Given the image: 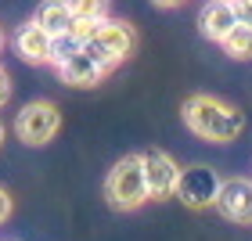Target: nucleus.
<instances>
[{
  "mask_svg": "<svg viewBox=\"0 0 252 241\" xmlns=\"http://www.w3.org/2000/svg\"><path fill=\"white\" fill-rule=\"evenodd\" d=\"M180 119L198 141L209 144H231L245 130V116L216 94H191L180 105Z\"/></svg>",
  "mask_w": 252,
  "mask_h": 241,
  "instance_id": "nucleus-1",
  "label": "nucleus"
},
{
  "mask_svg": "<svg viewBox=\"0 0 252 241\" xmlns=\"http://www.w3.org/2000/svg\"><path fill=\"white\" fill-rule=\"evenodd\" d=\"M105 202L119 212H133L148 202V183L141 155H123L105 177Z\"/></svg>",
  "mask_w": 252,
  "mask_h": 241,
  "instance_id": "nucleus-2",
  "label": "nucleus"
},
{
  "mask_svg": "<svg viewBox=\"0 0 252 241\" xmlns=\"http://www.w3.org/2000/svg\"><path fill=\"white\" fill-rule=\"evenodd\" d=\"M58 130H62V108L54 101L36 97V101H29V105H22L15 112V137L29 148L51 144L58 137Z\"/></svg>",
  "mask_w": 252,
  "mask_h": 241,
  "instance_id": "nucleus-3",
  "label": "nucleus"
},
{
  "mask_svg": "<svg viewBox=\"0 0 252 241\" xmlns=\"http://www.w3.org/2000/svg\"><path fill=\"white\" fill-rule=\"evenodd\" d=\"M220 183H223V177L213 166H184L177 177L173 198H180L188 209H213L216 194H220Z\"/></svg>",
  "mask_w": 252,
  "mask_h": 241,
  "instance_id": "nucleus-4",
  "label": "nucleus"
},
{
  "mask_svg": "<svg viewBox=\"0 0 252 241\" xmlns=\"http://www.w3.org/2000/svg\"><path fill=\"white\" fill-rule=\"evenodd\" d=\"M141 166H144V183H148V202L173 198L177 177H180L177 158L162 148H148V151H141Z\"/></svg>",
  "mask_w": 252,
  "mask_h": 241,
  "instance_id": "nucleus-5",
  "label": "nucleus"
},
{
  "mask_svg": "<svg viewBox=\"0 0 252 241\" xmlns=\"http://www.w3.org/2000/svg\"><path fill=\"white\" fill-rule=\"evenodd\" d=\"M213 209H220L223 220L249 227L252 223V180L249 177H227L220 183V194H216Z\"/></svg>",
  "mask_w": 252,
  "mask_h": 241,
  "instance_id": "nucleus-6",
  "label": "nucleus"
},
{
  "mask_svg": "<svg viewBox=\"0 0 252 241\" xmlns=\"http://www.w3.org/2000/svg\"><path fill=\"white\" fill-rule=\"evenodd\" d=\"M11 43H15V54L26 65H47L51 61V32H43L32 18L22 22V26L15 29Z\"/></svg>",
  "mask_w": 252,
  "mask_h": 241,
  "instance_id": "nucleus-7",
  "label": "nucleus"
},
{
  "mask_svg": "<svg viewBox=\"0 0 252 241\" xmlns=\"http://www.w3.org/2000/svg\"><path fill=\"white\" fill-rule=\"evenodd\" d=\"M234 26H238V18L231 11V0H209V4L202 7V15H198V32L213 43H220Z\"/></svg>",
  "mask_w": 252,
  "mask_h": 241,
  "instance_id": "nucleus-8",
  "label": "nucleus"
},
{
  "mask_svg": "<svg viewBox=\"0 0 252 241\" xmlns=\"http://www.w3.org/2000/svg\"><path fill=\"white\" fill-rule=\"evenodd\" d=\"M58 76H62V83L65 87H83V90H90V87H97L101 79H105V68H101L90 54H72L65 65H58Z\"/></svg>",
  "mask_w": 252,
  "mask_h": 241,
  "instance_id": "nucleus-9",
  "label": "nucleus"
},
{
  "mask_svg": "<svg viewBox=\"0 0 252 241\" xmlns=\"http://www.w3.org/2000/svg\"><path fill=\"white\" fill-rule=\"evenodd\" d=\"M32 22L43 29V32H51V36H62V32L72 29V7H68V0H43V4L36 7V15H32Z\"/></svg>",
  "mask_w": 252,
  "mask_h": 241,
  "instance_id": "nucleus-10",
  "label": "nucleus"
},
{
  "mask_svg": "<svg viewBox=\"0 0 252 241\" xmlns=\"http://www.w3.org/2000/svg\"><path fill=\"white\" fill-rule=\"evenodd\" d=\"M97 40H105L108 47L119 54V58H130L133 47H137V32H133L130 22H123V18H101Z\"/></svg>",
  "mask_w": 252,
  "mask_h": 241,
  "instance_id": "nucleus-11",
  "label": "nucleus"
},
{
  "mask_svg": "<svg viewBox=\"0 0 252 241\" xmlns=\"http://www.w3.org/2000/svg\"><path fill=\"white\" fill-rule=\"evenodd\" d=\"M220 47H223L227 58L249 61V58H252V26H234V29L220 40Z\"/></svg>",
  "mask_w": 252,
  "mask_h": 241,
  "instance_id": "nucleus-12",
  "label": "nucleus"
},
{
  "mask_svg": "<svg viewBox=\"0 0 252 241\" xmlns=\"http://www.w3.org/2000/svg\"><path fill=\"white\" fill-rule=\"evenodd\" d=\"M83 54H90V58H94L101 68H105V76H108V72H116V68L126 61V58H119V54L108 47L105 40H97V32H94V36H90V40L83 43Z\"/></svg>",
  "mask_w": 252,
  "mask_h": 241,
  "instance_id": "nucleus-13",
  "label": "nucleus"
},
{
  "mask_svg": "<svg viewBox=\"0 0 252 241\" xmlns=\"http://www.w3.org/2000/svg\"><path fill=\"white\" fill-rule=\"evenodd\" d=\"M79 51H83V43H79V40L72 36V32L51 36V61H47V65H54V68H58V65H65V61L72 58V54H79Z\"/></svg>",
  "mask_w": 252,
  "mask_h": 241,
  "instance_id": "nucleus-14",
  "label": "nucleus"
},
{
  "mask_svg": "<svg viewBox=\"0 0 252 241\" xmlns=\"http://www.w3.org/2000/svg\"><path fill=\"white\" fill-rule=\"evenodd\" d=\"M68 7H72V15L76 18H108V11H112V0H68Z\"/></svg>",
  "mask_w": 252,
  "mask_h": 241,
  "instance_id": "nucleus-15",
  "label": "nucleus"
},
{
  "mask_svg": "<svg viewBox=\"0 0 252 241\" xmlns=\"http://www.w3.org/2000/svg\"><path fill=\"white\" fill-rule=\"evenodd\" d=\"M97 26H101V22H94V18H76V22H72V29H68V32H72V36H76L79 43H87V40H90V36L97 32Z\"/></svg>",
  "mask_w": 252,
  "mask_h": 241,
  "instance_id": "nucleus-16",
  "label": "nucleus"
},
{
  "mask_svg": "<svg viewBox=\"0 0 252 241\" xmlns=\"http://www.w3.org/2000/svg\"><path fill=\"white\" fill-rule=\"evenodd\" d=\"M231 11H234L238 26H252V0H231Z\"/></svg>",
  "mask_w": 252,
  "mask_h": 241,
  "instance_id": "nucleus-17",
  "label": "nucleus"
},
{
  "mask_svg": "<svg viewBox=\"0 0 252 241\" xmlns=\"http://www.w3.org/2000/svg\"><path fill=\"white\" fill-rule=\"evenodd\" d=\"M11 212H15V198H11V194L0 187V227H4L7 220H11Z\"/></svg>",
  "mask_w": 252,
  "mask_h": 241,
  "instance_id": "nucleus-18",
  "label": "nucleus"
},
{
  "mask_svg": "<svg viewBox=\"0 0 252 241\" xmlns=\"http://www.w3.org/2000/svg\"><path fill=\"white\" fill-rule=\"evenodd\" d=\"M11 101V76H7V68L0 65V108H4Z\"/></svg>",
  "mask_w": 252,
  "mask_h": 241,
  "instance_id": "nucleus-19",
  "label": "nucleus"
},
{
  "mask_svg": "<svg viewBox=\"0 0 252 241\" xmlns=\"http://www.w3.org/2000/svg\"><path fill=\"white\" fill-rule=\"evenodd\" d=\"M152 4H155V7H180L184 0H152Z\"/></svg>",
  "mask_w": 252,
  "mask_h": 241,
  "instance_id": "nucleus-20",
  "label": "nucleus"
},
{
  "mask_svg": "<svg viewBox=\"0 0 252 241\" xmlns=\"http://www.w3.org/2000/svg\"><path fill=\"white\" fill-rule=\"evenodd\" d=\"M4 133H7V130H4V122H0V144H4Z\"/></svg>",
  "mask_w": 252,
  "mask_h": 241,
  "instance_id": "nucleus-21",
  "label": "nucleus"
},
{
  "mask_svg": "<svg viewBox=\"0 0 252 241\" xmlns=\"http://www.w3.org/2000/svg\"><path fill=\"white\" fill-rule=\"evenodd\" d=\"M0 47H4V32H0Z\"/></svg>",
  "mask_w": 252,
  "mask_h": 241,
  "instance_id": "nucleus-22",
  "label": "nucleus"
}]
</instances>
